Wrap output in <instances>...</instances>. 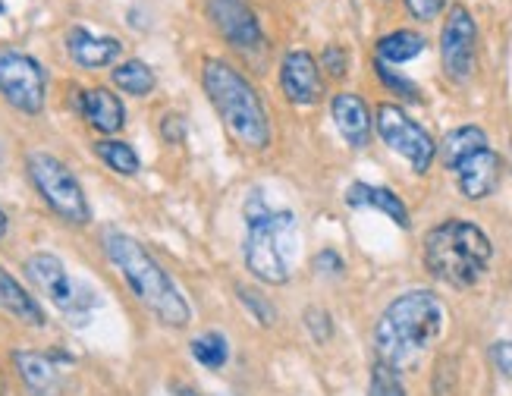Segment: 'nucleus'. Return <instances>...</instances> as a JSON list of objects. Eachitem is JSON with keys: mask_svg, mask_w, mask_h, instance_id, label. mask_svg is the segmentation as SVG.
Masks as SVG:
<instances>
[{"mask_svg": "<svg viewBox=\"0 0 512 396\" xmlns=\"http://www.w3.org/2000/svg\"><path fill=\"white\" fill-rule=\"evenodd\" d=\"M447 305L434 290L399 293L374 324V356L393 371L415 368L443 337Z\"/></svg>", "mask_w": 512, "mask_h": 396, "instance_id": "obj_1", "label": "nucleus"}, {"mask_svg": "<svg viewBox=\"0 0 512 396\" xmlns=\"http://www.w3.org/2000/svg\"><path fill=\"white\" fill-rule=\"evenodd\" d=\"M104 255L120 271L126 286L132 290L148 312L158 318V324L180 330L192 321V308L176 286V280L161 268V261L154 258L139 239H132L123 230H104Z\"/></svg>", "mask_w": 512, "mask_h": 396, "instance_id": "obj_2", "label": "nucleus"}, {"mask_svg": "<svg viewBox=\"0 0 512 396\" xmlns=\"http://www.w3.org/2000/svg\"><path fill=\"white\" fill-rule=\"evenodd\" d=\"M246 268L255 280L267 286H283L293 277L296 264V246H299V220L293 211L271 208L261 192H252L246 208Z\"/></svg>", "mask_w": 512, "mask_h": 396, "instance_id": "obj_3", "label": "nucleus"}, {"mask_svg": "<svg viewBox=\"0 0 512 396\" xmlns=\"http://www.w3.org/2000/svg\"><path fill=\"white\" fill-rule=\"evenodd\" d=\"M202 88L224 120L227 132L249 151H264L271 145V117L258 95V88L242 76L233 63L208 57L202 63Z\"/></svg>", "mask_w": 512, "mask_h": 396, "instance_id": "obj_4", "label": "nucleus"}, {"mask_svg": "<svg viewBox=\"0 0 512 396\" xmlns=\"http://www.w3.org/2000/svg\"><path fill=\"white\" fill-rule=\"evenodd\" d=\"M421 258L434 280L453 286V290H472L491 268L494 246L491 236L472 220L447 217L428 230Z\"/></svg>", "mask_w": 512, "mask_h": 396, "instance_id": "obj_5", "label": "nucleus"}, {"mask_svg": "<svg viewBox=\"0 0 512 396\" xmlns=\"http://www.w3.org/2000/svg\"><path fill=\"white\" fill-rule=\"evenodd\" d=\"M26 173L35 192L41 195V202L60 220H66V224H73V227H85L88 220H92V205H88L82 183L60 158H54L48 151H29Z\"/></svg>", "mask_w": 512, "mask_h": 396, "instance_id": "obj_6", "label": "nucleus"}, {"mask_svg": "<svg viewBox=\"0 0 512 396\" xmlns=\"http://www.w3.org/2000/svg\"><path fill=\"white\" fill-rule=\"evenodd\" d=\"M26 277L32 280V286L44 299H48L51 305H57V312L73 318L76 324H85L88 312L95 308V293L88 290V286H82L79 280H73V274L66 271V264L51 252L29 255L26 258Z\"/></svg>", "mask_w": 512, "mask_h": 396, "instance_id": "obj_7", "label": "nucleus"}, {"mask_svg": "<svg viewBox=\"0 0 512 396\" xmlns=\"http://www.w3.org/2000/svg\"><path fill=\"white\" fill-rule=\"evenodd\" d=\"M0 98L19 114L38 117L44 110V98H48V73L44 66L16 48H0Z\"/></svg>", "mask_w": 512, "mask_h": 396, "instance_id": "obj_8", "label": "nucleus"}, {"mask_svg": "<svg viewBox=\"0 0 512 396\" xmlns=\"http://www.w3.org/2000/svg\"><path fill=\"white\" fill-rule=\"evenodd\" d=\"M374 126H377V136L384 139V145L396 154H403L418 176L431 170V164L437 158V142L425 126L406 114L403 107L381 104L374 114Z\"/></svg>", "mask_w": 512, "mask_h": 396, "instance_id": "obj_9", "label": "nucleus"}, {"mask_svg": "<svg viewBox=\"0 0 512 396\" xmlns=\"http://www.w3.org/2000/svg\"><path fill=\"white\" fill-rule=\"evenodd\" d=\"M440 63L443 76L456 85H465L478 66V22L469 7L456 4L440 29Z\"/></svg>", "mask_w": 512, "mask_h": 396, "instance_id": "obj_10", "label": "nucleus"}, {"mask_svg": "<svg viewBox=\"0 0 512 396\" xmlns=\"http://www.w3.org/2000/svg\"><path fill=\"white\" fill-rule=\"evenodd\" d=\"M211 26L236 51H258L264 44V29L249 7V0H208L205 4Z\"/></svg>", "mask_w": 512, "mask_h": 396, "instance_id": "obj_11", "label": "nucleus"}, {"mask_svg": "<svg viewBox=\"0 0 512 396\" xmlns=\"http://www.w3.org/2000/svg\"><path fill=\"white\" fill-rule=\"evenodd\" d=\"M450 173L456 176V186L462 192V198L469 202H484L487 195H494V189L500 186V173H503V161L500 154L491 148V142L472 148L469 154L450 167Z\"/></svg>", "mask_w": 512, "mask_h": 396, "instance_id": "obj_12", "label": "nucleus"}, {"mask_svg": "<svg viewBox=\"0 0 512 396\" xmlns=\"http://www.w3.org/2000/svg\"><path fill=\"white\" fill-rule=\"evenodd\" d=\"M280 88H283L286 101H293L299 107L318 104L324 95L318 57L308 51H289L280 63Z\"/></svg>", "mask_w": 512, "mask_h": 396, "instance_id": "obj_13", "label": "nucleus"}, {"mask_svg": "<svg viewBox=\"0 0 512 396\" xmlns=\"http://www.w3.org/2000/svg\"><path fill=\"white\" fill-rule=\"evenodd\" d=\"M66 51H70L73 63H79L82 70H104V66H117L123 54V41L73 26L66 32Z\"/></svg>", "mask_w": 512, "mask_h": 396, "instance_id": "obj_14", "label": "nucleus"}, {"mask_svg": "<svg viewBox=\"0 0 512 396\" xmlns=\"http://www.w3.org/2000/svg\"><path fill=\"white\" fill-rule=\"evenodd\" d=\"M330 117L337 123L340 136L349 148H365L371 139V129H374V117H371V107L365 104L362 95L355 92H340L333 95L330 101Z\"/></svg>", "mask_w": 512, "mask_h": 396, "instance_id": "obj_15", "label": "nucleus"}, {"mask_svg": "<svg viewBox=\"0 0 512 396\" xmlns=\"http://www.w3.org/2000/svg\"><path fill=\"white\" fill-rule=\"evenodd\" d=\"M79 114L85 117L88 126L104 132V136H114V132H120L123 123H126L123 101L104 85H95V88H85V92H79Z\"/></svg>", "mask_w": 512, "mask_h": 396, "instance_id": "obj_16", "label": "nucleus"}, {"mask_svg": "<svg viewBox=\"0 0 512 396\" xmlns=\"http://www.w3.org/2000/svg\"><path fill=\"white\" fill-rule=\"evenodd\" d=\"M13 365L19 381L26 384L32 396H54L60 384V365L51 359V352H35V349H16Z\"/></svg>", "mask_w": 512, "mask_h": 396, "instance_id": "obj_17", "label": "nucleus"}, {"mask_svg": "<svg viewBox=\"0 0 512 396\" xmlns=\"http://www.w3.org/2000/svg\"><path fill=\"white\" fill-rule=\"evenodd\" d=\"M346 205L349 208H371V211H381L387 214L396 227L409 230L412 227V217H409V208L406 202L399 198L393 189L387 186H374V183H352L346 189Z\"/></svg>", "mask_w": 512, "mask_h": 396, "instance_id": "obj_18", "label": "nucleus"}, {"mask_svg": "<svg viewBox=\"0 0 512 396\" xmlns=\"http://www.w3.org/2000/svg\"><path fill=\"white\" fill-rule=\"evenodd\" d=\"M0 312H7L13 321L29 324V327L48 324V315H44L41 302L4 268V264H0Z\"/></svg>", "mask_w": 512, "mask_h": 396, "instance_id": "obj_19", "label": "nucleus"}, {"mask_svg": "<svg viewBox=\"0 0 512 396\" xmlns=\"http://www.w3.org/2000/svg\"><path fill=\"white\" fill-rule=\"evenodd\" d=\"M428 48L425 35H418L412 29H396V32H387L377 38L374 44V60H381L387 66H396V63H409L415 57H421Z\"/></svg>", "mask_w": 512, "mask_h": 396, "instance_id": "obj_20", "label": "nucleus"}, {"mask_svg": "<svg viewBox=\"0 0 512 396\" xmlns=\"http://www.w3.org/2000/svg\"><path fill=\"white\" fill-rule=\"evenodd\" d=\"M491 139H487V132L481 129V126H475V123H465V126H456V129H450L447 136H443V142L437 145V154H440V161H443V167H453L462 154H469L472 148H481V145H487Z\"/></svg>", "mask_w": 512, "mask_h": 396, "instance_id": "obj_21", "label": "nucleus"}, {"mask_svg": "<svg viewBox=\"0 0 512 396\" xmlns=\"http://www.w3.org/2000/svg\"><path fill=\"white\" fill-rule=\"evenodd\" d=\"M110 79H114V85L120 88V92H126L132 98H145L154 92V85H158V76H154V70L142 60L117 63L114 70H110Z\"/></svg>", "mask_w": 512, "mask_h": 396, "instance_id": "obj_22", "label": "nucleus"}, {"mask_svg": "<svg viewBox=\"0 0 512 396\" xmlns=\"http://www.w3.org/2000/svg\"><path fill=\"white\" fill-rule=\"evenodd\" d=\"M189 352H192V359L202 365V368L220 371V368L230 362V340L220 334V330H205V334L192 337Z\"/></svg>", "mask_w": 512, "mask_h": 396, "instance_id": "obj_23", "label": "nucleus"}, {"mask_svg": "<svg viewBox=\"0 0 512 396\" xmlns=\"http://www.w3.org/2000/svg\"><path fill=\"white\" fill-rule=\"evenodd\" d=\"M95 154L110 170L120 173V176H136L142 170V161H139L136 148H132L129 142H123V139H101V142H95Z\"/></svg>", "mask_w": 512, "mask_h": 396, "instance_id": "obj_24", "label": "nucleus"}, {"mask_svg": "<svg viewBox=\"0 0 512 396\" xmlns=\"http://www.w3.org/2000/svg\"><path fill=\"white\" fill-rule=\"evenodd\" d=\"M236 296H239V302L249 308V315L261 324V327H271L274 321H277V308H274V302L267 299V296H261L258 290H252V286H236Z\"/></svg>", "mask_w": 512, "mask_h": 396, "instance_id": "obj_25", "label": "nucleus"}, {"mask_svg": "<svg viewBox=\"0 0 512 396\" xmlns=\"http://www.w3.org/2000/svg\"><path fill=\"white\" fill-rule=\"evenodd\" d=\"M368 396H406V387H403V378H399V371H393V368H387L381 362H374Z\"/></svg>", "mask_w": 512, "mask_h": 396, "instance_id": "obj_26", "label": "nucleus"}, {"mask_svg": "<svg viewBox=\"0 0 512 396\" xmlns=\"http://www.w3.org/2000/svg\"><path fill=\"white\" fill-rule=\"evenodd\" d=\"M374 73H377V79H381L393 95H399V98H406V101H421V92H418V85L412 82V79H406L403 73H396L393 66H387V63H381V60H374Z\"/></svg>", "mask_w": 512, "mask_h": 396, "instance_id": "obj_27", "label": "nucleus"}, {"mask_svg": "<svg viewBox=\"0 0 512 396\" xmlns=\"http://www.w3.org/2000/svg\"><path fill=\"white\" fill-rule=\"evenodd\" d=\"M302 321H305V330H308L311 340H315V343H327V340L333 337V318H330L327 308H321V305L305 308Z\"/></svg>", "mask_w": 512, "mask_h": 396, "instance_id": "obj_28", "label": "nucleus"}, {"mask_svg": "<svg viewBox=\"0 0 512 396\" xmlns=\"http://www.w3.org/2000/svg\"><path fill=\"white\" fill-rule=\"evenodd\" d=\"M318 66H321V70H327V76L343 79L349 73V54H346V48H340V44H327V48L321 51V57H318Z\"/></svg>", "mask_w": 512, "mask_h": 396, "instance_id": "obj_29", "label": "nucleus"}, {"mask_svg": "<svg viewBox=\"0 0 512 396\" xmlns=\"http://www.w3.org/2000/svg\"><path fill=\"white\" fill-rule=\"evenodd\" d=\"M443 7H447V0H406V10L418 22H434L443 13Z\"/></svg>", "mask_w": 512, "mask_h": 396, "instance_id": "obj_30", "label": "nucleus"}, {"mask_svg": "<svg viewBox=\"0 0 512 396\" xmlns=\"http://www.w3.org/2000/svg\"><path fill=\"white\" fill-rule=\"evenodd\" d=\"M311 268H315L318 274H330V277H337V274H343L346 271V264H343V258L333 252V249H324V252H318L315 255V261H311Z\"/></svg>", "mask_w": 512, "mask_h": 396, "instance_id": "obj_31", "label": "nucleus"}, {"mask_svg": "<svg viewBox=\"0 0 512 396\" xmlns=\"http://www.w3.org/2000/svg\"><path fill=\"white\" fill-rule=\"evenodd\" d=\"M161 136L170 145H180L183 136H186V120L180 114H164V120H161Z\"/></svg>", "mask_w": 512, "mask_h": 396, "instance_id": "obj_32", "label": "nucleus"}, {"mask_svg": "<svg viewBox=\"0 0 512 396\" xmlns=\"http://www.w3.org/2000/svg\"><path fill=\"white\" fill-rule=\"evenodd\" d=\"M491 362L497 365V371L512 374V340H500L491 346Z\"/></svg>", "mask_w": 512, "mask_h": 396, "instance_id": "obj_33", "label": "nucleus"}, {"mask_svg": "<svg viewBox=\"0 0 512 396\" xmlns=\"http://www.w3.org/2000/svg\"><path fill=\"white\" fill-rule=\"evenodd\" d=\"M7 230H10V217H7V211L0 208V239L7 236Z\"/></svg>", "mask_w": 512, "mask_h": 396, "instance_id": "obj_34", "label": "nucleus"}, {"mask_svg": "<svg viewBox=\"0 0 512 396\" xmlns=\"http://www.w3.org/2000/svg\"><path fill=\"white\" fill-rule=\"evenodd\" d=\"M0 396H7V384H4V371H0Z\"/></svg>", "mask_w": 512, "mask_h": 396, "instance_id": "obj_35", "label": "nucleus"}, {"mask_svg": "<svg viewBox=\"0 0 512 396\" xmlns=\"http://www.w3.org/2000/svg\"><path fill=\"white\" fill-rule=\"evenodd\" d=\"M180 393H183V396H202V393H195V390H186V387H180Z\"/></svg>", "mask_w": 512, "mask_h": 396, "instance_id": "obj_36", "label": "nucleus"}, {"mask_svg": "<svg viewBox=\"0 0 512 396\" xmlns=\"http://www.w3.org/2000/svg\"><path fill=\"white\" fill-rule=\"evenodd\" d=\"M4 7H7V0H0V13H4Z\"/></svg>", "mask_w": 512, "mask_h": 396, "instance_id": "obj_37", "label": "nucleus"}, {"mask_svg": "<svg viewBox=\"0 0 512 396\" xmlns=\"http://www.w3.org/2000/svg\"><path fill=\"white\" fill-rule=\"evenodd\" d=\"M217 396H233V393H217Z\"/></svg>", "mask_w": 512, "mask_h": 396, "instance_id": "obj_38", "label": "nucleus"}]
</instances>
